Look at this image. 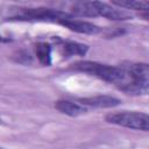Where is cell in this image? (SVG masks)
Returning <instances> with one entry per match:
<instances>
[{
	"instance_id": "11",
	"label": "cell",
	"mask_w": 149,
	"mask_h": 149,
	"mask_svg": "<svg viewBox=\"0 0 149 149\" xmlns=\"http://www.w3.org/2000/svg\"><path fill=\"white\" fill-rule=\"evenodd\" d=\"M0 41H3V38H2V37H1V36H0Z\"/></svg>"
},
{
	"instance_id": "12",
	"label": "cell",
	"mask_w": 149,
	"mask_h": 149,
	"mask_svg": "<svg viewBox=\"0 0 149 149\" xmlns=\"http://www.w3.org/2000/svg\"><path fill=\"white\" fill-rule=\"evenodd\" d=\"M0 149H1V148H0Z\"/></svg>"
},
{
	"instance_id": "3",
	"label": "cell",
	"mask_w": 149,
	"mask_h": 149,
	"mask_svg": "<svg viewBox=\"0 0 149 149\" xmlns=\"http://www.w3.org/2000/svg\"><path fill=\"white\" fill-rule=\"evenodd\" d=\"M105 120L108 123L130 128V129H136V130H143L148 132L149 130V116L146 113L142 112H115V113H109L106 115Z\"/></svg>"
},
{
	"instance_id": "7",
	"label": "cell",
	"mask_w": 149,
	"mask_h": 149,
	"mask_svg": "<svg viewBox=\"0 0 149 149\" xmlns=\"http://www.w3.org/2000/svg\"><path fill=\"white\" fill-rule=\"evenodd\" d=\"M55 108L61 113L66 114L69 116H78L87 112V108L79 102L70 101V100H58L55 102Z\"/></svg>"
},
{
	"instance_id": "4",
	"label": "cell",
	"mask_w": 149,
	"mask_h": 149,
	"mask_svg": "<svg viewBox=\"0 0 149 149\" xmlns=\"http://www.w3.org/2000/svg\"><path fill=\"white\" fill-rule=\"evenodd\" d=\"M72 17L71 14L51 8H22L19 19L34 20V21H49L61 23L63 20Z\"/></svg>"
},
{
	"instance_id": "5",
	"label": "cell",
	"mask_w": 149,
	"mask_h": 149,
	"mask_svg": "<svg viewBox=\"0 0 149 149\" xmlns=\"http://www.w3.org/2000/svg\"><path fill=\"white\" fill-rule=\"evenodd\" d=\"M59 24L64 26L65 28H69L72 31L76 33H80V34H88V35H95L100 31V28L91 22L87 21H83V20H76L72 17L63 20Z\"/></svg>"
},
{
	"instance_id": "8",
	"label": "cell",
	"mask_w": 149,
	"mask_h": 149,
	"mask_svg": "<svg viewBox=\"0 0 149 149\" xmlns=\"http://www.w3.org/2000/svg\"><path fill=\"white\" fill-rule=\"evenodd\" d=\"M62 51H63V55L66 57L77 56V55L83 56L86 54L87 47L78 42H64L62 44Z\"/></svg>"
},
{
	"instance_id": "1",
	"label": "cell",
	"mask_w": 149,
	"mask_h": 149,
	"mask_svg": "<svg viewBox=\"0 0 149 149\" xmlns=\"http://www.w3.org/2000/svg\"><path fill=\"white\" fill-rule=\"evenodd\" d=\"M71 10L78 16H104L116 21L129 20L133 17V15L125 9H119L99 1H78L71 6Z\"/></svg>"
},
{
	"instance_id": "9",
	"label": "cell",
	"mask_w": 149,
	"mask_h": 149,
	"mask_svg": "<svg viewBox=\"0 0 149 149\" xmlns=\"http://www.w3.org/2000/svg\"><path fill=\"white\" fill-rule=\"evenodd\" d=\"M36 56L41 64L50 65L51 64V48L47 43H38L36 45Z\"/></svg>"
},
{
	"instance_id": "10",
	"label": "cell",
	"mask_w": 149,
	"mask_h": 149,
	"mask_svg": "<svg viewBox=\"0 0 149 149\" xmlns=\"http://www.w3.org/2000/svg\"><path fill=\"white\" fill-rule=\"evenodd\" d=\"M112 5H115L121 8H127V9H136V10H147L149 8V2L148 1H112Z\"/></svg>"
},
{
	"instance_id": "6",
	"label": "cell",
	"mask_w": 149,
	"mask_h": 149,
	"mask_svg": "<svg viewBox=\"0 0 149 149\" xmlns=\"http://www.w3.org/2000/svg\"><path fill=\"white\" fill-rule=\"evenodd\" d=\"M78 101L83 106H91V107H98V108L115 107L121 102L119 99L111 95H95V97H88V98H80Z\"/></svg>"
},
{
	"instance_id": "2",
	"label": "cell",
	"mask_w": 149,
	"mask_h": 149,
	"mask_svg": "<svg viewBox=\"0 0 149 149\" xmlns=\"http://www.w3.org/2000/svg\"><path fill=\"white\" fill-rule=\"evenodd\" d=\"M73 68L78 71L90 73L105 81L114 84L119 88L126 80V71L122 66H112L91 61H81L73 64Z\"/></svg>"
}]
</instances>
